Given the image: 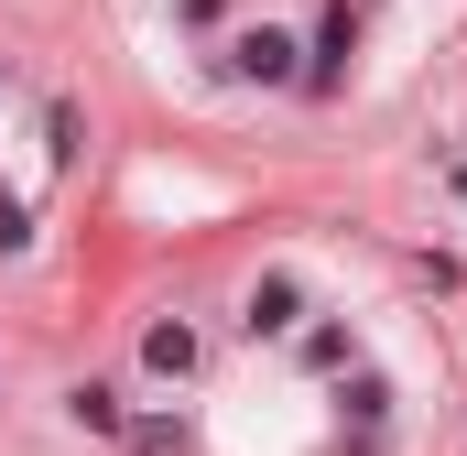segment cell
I'll return each mask as SVG.
<instances>
[{
    "label": "cell",
    "mask_w": 467,
    "mask_h": 456,
    "mask_svg": "<svg viewBox=\"0 0 467 456\" xmlns=\"http://www.w3.org/2000/svg\"><path fill=\"white\" fill-rule=\"evenodd\" d=\"M239 326H250V337H294V326H305V283H294V272H261Z\"/></svg>",
    "instance_id": "6da1fadb"
},
{
    "label": "cell",
    "mask_w": 467,
    "mask_h": 456,
    "mask_svg": "<svg viewBox=\"0 0 467 456\" xmlns=\"http://www.w3.org/2000/svg\"><path fill=\"white\" fill-rule=\"evenodd\" d=\"M229 77L283 88V77H294V33H272V22H261V33H239V44H229Z\"/></svg>",
    "instance_id": "7a4b0ae2"
},
{
    "label": "cell",
    "mask_w": 467,
    "mask_h": 456,
    "mask_svg": "<svg viewBox=\"0 0 467 456\" xmlns=\"http://www.w3.org/2000/svg\"><path fill=\"white\" fill-rule=\"evenodd\" d=\"M348 55H358V11H327V22H316V66H305V88H337Z\"/></svg>",
    "instance_id": "3957f363"
},
{
    "label": "cell",
    "mask_w": 467,
    "mask_h": 456,
    "mask_svg": "<svg viewBox=\"0 0 467 456\" xmlns=\"http://www.w3.org/2000/svg\"><path fill=\"white\" fill-rule=\"evenodd\" d=\"M141 369H152V380H185V369H196V326H185V316H163V326L141 337Z\"/></svg>",
    "instance_id": "277c9868"
},
{
    "label": "cell",
    "mask_w": 467,
    "mask_h": 456,
    "mask_svg": "<svg viewBox=\"0 0 467 456\" xmlns=\"http://www.w3.org/2000/svg\"><path fill=\"white\" fill-rule=\"evenodd\" d=\"M66 413H77L88 435H119V391H99V380H77V391H66Z\"/></svg>",
    "instance_id": "5b68a950"
},
{
    "label": "cell",
    "mask_w": 467,
    "mask_h": 456,
    "mask_svg": "<svg viewBox=\"0 0 467 456\" xmlns=\"http://www.w3.org/2000/svg\"><path fill=\"white\" fill-rule=\"evenodd\" d=\"M0 250H33V218H22L11 196H0Z\"/></svg>",
    "instance_id": "8992f818"
},
{
    "label": "cell",
    "mask_w": 467,
    "mask_h": 456,
    "mask_svg": "<svg viewBox=\"0 0 467 456\" xmlns=\"http://www.w3.org/2000/svg\"><path fill=\"white\" fill-rule=\"evenodd\" d=\"M457 196H467V163H457Z\"/></svg>",
    "instance_id": "52a82bcc"
}]
</instances>
